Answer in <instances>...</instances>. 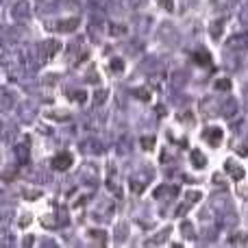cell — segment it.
Returning a JSON list of instances; mask_svg holds the SVG:
<instances>
[{
    "label": "cell",
    "mask_w": 248,
    "mask_h": 248,
    "mask_svg": "<svg viewBox=\"0 0 248 248\" xmlns=\"http://www.w3.org/2000/svg\"><path fill=\"white\" fill-rule=\"evenodd\" d=\"M0 65H2V70L11 78H17L24 61H22V55L17 50H7V52H2V57H0Z\"/></svg>",
    "instance_id": "6da1fadb"
},
{
    "label": "cell",
    "mask_w": 248,
    "mask_h": 248,
    "mask_svg": "<svg viewBox=\"0 0 248 248\" xmlns=\"http://www.w3.org/2000/svg\"><path fill=\"white\" fill-rule=\"evenodd\" d=\"M70 222L68 214H65V209H57L52 211V214H46L42 218V224L48 229H59V227H65V224Z\"/></svg>",
    "instance_id": "7a4b0ae2"
},
{
    "label": "cell",
    "mask_w": 248,
    "mask_h": 248,
    "mask_svg": "<svg viewBox=\"0 0 248 248\" xmlns=\"http://www.w3.org/2000/svg\"><path fill=\"white\" fill-rule=\"evenodd\" d=\"M11 17L16 22H29L31 20V4L26 0H17L11 7Z\"/></svg>",
    "instance_id": "3957f363"
},
{
    "label": "cell",
    "mask_w": 248,
    "mask_h": 248,
    "mask_svg": "<svg viewBox=\"0 0 248 248\" xmlns=\"http://www.w3.org/2000/svg\"><path fill=\"white\" fill-rule=\"evenodd\" d=\"M59 50H61V44L59 42H55V39H46V42L39 46V59H42V61H50Z\"/></svg>",
    "instance_id": "277c9868"
},
{
    "label": "cell",
    "mask_w": 248,
    "mask_h": 248,
    "mask_svg": "<svg viewBox=\"0 0 248 248\" xmlns=\"http://www.w3.org/2000/svg\"><path fill=\"white\" fill-rule=\"evenodd\" d=\"M202 140L209 146H220V141L224 140V131L220 126H207L205 131H202Z\"/></svg>",
    "instance_id": "5b68a950"
},
{
    "label": "cell",
    "mask_w": 248,
    "mask_h": 248,
    "mask_svg": "<svg viewBox=\"0 0 248 248\" xmlns=\"http://www.w3.org/2000/svg\"><path fill=\"white\" fill-rule=\"evenodd\" d=\"M52 31H59V33H72L78 29V17H63V20H57L55 24H50Z\"/></svg>",
    "instance_id": "8992f818"
},
{
    "label": "cell",
    "mask_w": 248,
    "mask_h": 248,
    "mask_svg": "<svg viewBox=\"0 0 248 248\" xmlns=\"http://www.w3.org/2000/svg\"><path fill=\"white\" fill-rule=\"evenodd\" d=\"M17 98L9 87H0V111H11L16 107Z\"/></svg>",
    "instance_id": "52a82bcc"
},
{
    "label": "cell",
    "mask_w": 248,
    "mask_h": 248,
    "mask_svg": "<svg viewBox=\"0 0 248 248\" xmlns=\"http://www.w3.org/2000/svg\"><path fill=\"white\" fill-rule=\"evenodd\" d=\"M153 176V172L150 170H141L140 174H135V176H131V189L133 192H144V187L148 185V179Z\"/></svg>",
    "instance_id": "ba28073f"
},
{
    "label": "cell",
    "mask_w": 248,
    "mask_h": 248,
    "mask_svg": "<svg viewBox=\"0 0 248 248\" xmlns=\"http://www.w3.org/2000/svg\"><path fill=\"white\" fill-rule=\"evenodd\" d=\"M81 179L85 181V183H90V185H98V168L94 166V163H85V166L81 168Z\"/></svg>",
    "instance_id": "9c48e42d"
},
{
    "label": "cell",
    "mask_w": 248,
    "mask_h": 248,
    "mask_svg": "<svg viewBox=\"0 0 248 248\" xmlns=\"http://www.w3.org/2000/svg\"><path fill=\"white\" fill-rule=\"evenodd\" d=\"M229 50H235V52H246L248 50V35L246 33H240V35H233L229 39Z\"/></svg>",
    "instance_id": "30bf717a"
},
{
    "label": "cell",
    "mask_w": 248,
    "mask_h": 248,
    "mask_svg": "<svg viewBox=\"0 0 248 248\" xmlns=\"http://www.w3.org/2000/svg\"><path fill=\"white\" fill-rule=\"evenodd\" d=\"M198 201H201V192H187V194H185V202L179 207V209H176V216H181V218H183V216L187 214V211L192 209Z\"/></svg>",
    "instance_id": "8fae6325"
},
{
    "label": "cell",
    "mask_w": 248,
    "mask_h": 248,
    "mask_svg": "<svg viewBox=\"0 0 248 248\" xmlns=\"http://www.w3.org/2000/svg\"><path fill=\"white\" fill-rule=\"evenodd\" d=\"M50 163H52V168H55V170H68V168L74 163V157L70 153H59V155H55V157H52Z\"/></svg>",
    "instance_id": "7c38bea8"
},
{
    "label": "cell",
    "mask_w": 248,
    "mask_h": 248,
    "mask_svg": "<svg viewBox=\"0 0 248 248\" xmlns=\"http://www.w3.org/2000/svg\"><path fill=\"white\" fill-rule=\"evenodd\" d=\"M61 0H37V13L39 16H50L59 9Z\"/></svg>",
    "instance_id": "4fadbf2b"
},
{
    "label": "cell",
    "mask_w": 248,
    "mask_h": 248,
    "mask_svg": "<svg viewBox=\"0 0 248 248\" xmlns=\"http://www.w3.org/2000/svg\"><path fill=\"white\" fill-rule=\"evenodd\" d=\"M224 170H227L229 176H231V179H235V181L244 179V168H242L240 163H235L233 159H227V161H224Z\"/></svg>",
    "instance_id": "5bb4252c"
},
{
    "label": "cell",
    "mask_w": 248,
    "mask_h": 248,
    "mask_svg": "<svg viewBox=\"0 0 248 248\" xmlns=\"http://www.w3.org/2000/svg\"><path fill=\"white\" fill-rule=\"evenodd\" d=\"M20 39V31L17 29H11V26H4V29H0V46L2 44H13Z\"/></svg>",
    "instance_id": "9a60e30c"
},
{
    "label": "cell",
    "mask_w": 248,
    "mask_h": 248,
    "mask_svg": "<svg viewBox=\"0 0 248 248\" xmlns=\"http://www.w3.org/2000/svg\"><path fill=\"white\" fill-rule=\"evenodd\" d=\"M176 194H179V187H176V185H159V187L155 189V198H166V201L174 198Z\"/></svg>",
    "instance_id": "2e32d148"
},
{
    "label": "cell",
    "mask_w": 248,
    "mask_h": 248,
    "mask_svg": "<svg viewBox=\"0 0 248 248\" xmlns=\"http://www.w3.org/2000/svg\"><path fill=\"white\" fill-rule=\"evenodd\" d=\"M81 150H83L85 155H100L105 148H103V144H100L98 140H94V137H92V140H85V141H83V144H81Z\"/></svg>",
    "instance_id": "e0dca14e"
},
{
    "label": "cell",
    "mask_w": 248,
    "mask_h": 248,
    "mask_svg": "<svg viewBox=\"0 0 248 248\" xmlns=\"http://www.w3.org/2000/svg\"><path fill=\"white\" fill-rule=\"evenodd\" d=\"M201 109H202V113L205 116H218V109H220V105H218V100L216 98H205L201 103Z\"/></svg>",
    "instance_id": "ac0fdd59"
},
{
    "label": "cell",
    "mask_w": 248,
    "mask_h": 248,
    "mask_svg": "<svg viewBox=\"0 0 248 248\" xmlns=\"http://www.w3.org/2000/svg\"><path fill=\"white\" fill-rule=\"evenodd\" d=\"M220 113H222V116H227V118L235 116V113H237V100L235 98H227L222 105H220Z\"/></svg>",
    "instance_id": "d6986e66"
},
{
    "label": "cell",
    "mask_w": 248,
    "mask_h": 248,
    "mask_svg": "<svg viewBox=\"0 0 248 248\" xmlns=\"http://www.w3.org/2000/svg\"><path fill=\"white\" fill-rule=\"evenodd\" d=\"M31 141H29V137H26V140H22L20 144L16 146V155L17 157H20V161H26V159H29V150H31Z\"/></svg>",
    "instance_id": "ffe728a7"
},
{
    "label": "cell",
    "mask_w": 248,
    "mask_h": 248,
    "mask_svg": "<svg viewBox=\"0 0 248 248\" xmlns=\"http://www.w3.org/2000/svg\"><path fill=\"white\" fill-rule=\"evenodd\" d=\"M189 159H192V166L194 168H205L207 166V157L201 153V150H192V155H189Z\"/></svg>",
    "instance_id": "44dd1931"
},
{
    "label": "cell",
    "mask_w": 248,
    "mask_h": 248,
    "mask_svg": "<svg viewBox=\"0 0 248 248\" xmlns=\"http://www.w3.org/2000/svg\"><path fill=\"white\" fill-rule=\"evenodd\" d=\"M20 109H22V111H20V118H22V120L31 122V120L35 118V105H33V103H24Z\"/></svg>",
    "instance_id": "7402d4cb"
},
{
    "label": "cell",
    "mask_w": 248,
    "mask_h": 248,
    "mask_svg": "<svg viewBox=\"0 0 248 248\" xmlns=\"http://www.w3.org/2000/svg\"><path fill=\"white\" fill-rule=\"evenodd\" d=\"M168 235H170V229H163V231H159L155 237H150V240H146V244H150V246H157V244H163V242L168 240Z\"/></svg>",
    "instance_id": "603a6c76"
},
{
    "label": "cell",
    "mask_w": 248,
    "mask_h": 248,
    "mask_svg": "<svg viewBox=\"0 0 248 248\" xmlns=\"http://www.w3.org/2000/svg\"><path fill=\"white\" fill-rule=\"evenodd\" d=\"M229 246H246L248 244V235L246 233H235V235H231L227 240Z\"/></svg>",
    "instance_id": "cb8c5ba5"
},
{
    "label": "cell",
    "mask_w": 248,
    "mask_h": 248,
    "mask_svg": "<svg viewBox=\"0 0 248 248\" xmlns=\"http://www.w3.org/2000/svg\"><path fill=\"white\" fill-rule=\"evenodd\" d=\"M222 31H224V20H214L211 22V26H209V35L214 39H218L220 35H222Z\"/></svg>",
    "instance_id": "d4e9b609"
},
{
    "label": "cell",
    "mask_w": 248,
    "mask_h": 248,
    "mask_svg": "<svg viewBox=\"0 0 248 248\" xmlns=\"http://www.w3.org/2000/svg\"><path fill=\"white\" fill-rule=\"evenodd\" d=\"M185 81H187V74H185V72H181V70H176V72L172 74V78H170V85L174 87V90H179V87L183 85Z\"/></svg>",
    "instance_id": "484cf974"
},
{
    "label": "cell",
    "mask_w": 248,
    "mask_h": 248,
    "mask_svg": "<svg viewBox=\"0 0 248 248\" xmlns=\"http://www.w3.org/2000/svg\"><path fill=\"white\" fill-rule=\"evenodd\" d=\"M11 220H13L11 211H0V233L7 231V227L11 224Z\"/></svg>",
    "instance_id": "4316f807"
},
{
    "label": "cell",
    "mask_w": 248,
    "mask_h": 248,
    "mask_svg": "<svg viewBox=\"0 0 248 248\" xmlns=\"http://www.w3.org/2000/svg\"><path fill=\"white\" fill-rule=\"evenodd\" d=\"M90 240L94 242V244H98V246L107 244V235H105V231H90Z\"/></svg>",
    "instance_id": "83f0119b"
},
{
    "label": "cell",
    "mask_w": 248,
    "mask_h": 248,
    "mask_svg": "<svg viewBox=\"0 0 248 248\" xmlns=\"http://www.w3.org/2000/svg\"><path fill=\"white\" fill-rule=\"evenodd\" d=\"M181 233H183L187 240H194V237H196V233H194V227L187 222V220H183V222H181Z\"/></svg>",
    "instance_id": "f1b7e54d"
},
{
    "label": "cell",
    "mask_w": 248,
    "mask_h": 248,
    "mask_svg": "<svg viewBox=\"0 0 248 248\" xmlns=\"http://www.w3.org/2000/svg\"><path fill=\"white\" fill-rule=\"evenodd\" d=\"M109 70H111L113 74H122V72H124V61H122V59L109 61Z\"/></svg>",
    "instance_id": "f546056e"
},
{
    "label": "cell",
    "mask_w": 248,
    "mask_h": 248,
    "mask_svg": "<svg viewBox=\"0 0 248 248\" xmlns=\"http://www.w3.org/2000/svg\"><path fill=\"white\" fill-rule=\"evenodd\" d=\"M216 90L218 92H229L231 90V81H229V78H220V81H216Z\"/></svg>",
    "instance_id": "4dcf8cb0"
},
{
    "label": "cell",
    "mask_w": 248,
    "mask_h": 248,
    "mask_svg": "<svg viewBox=\"0 0 248 248\" xmlns=\"http://www.w3.org/2000/svg\"><path fill=\"white\" fill-rule=\"evenodd\" d=\"M107 94H109L107 90H98V92H96V94H94V105H103L105 100H107Z\"/></svg>",
    "instance_id": "1f68e13d"
},
{
    "label": "cell",
    "mask_w": 248,
    "mask_h": 248,
    "mask_svg": "<svg viewBox=\"0 0 248 248\" xmlns=\"http://www.w3.org/2000/svg\"><path fill=\"white\" fill-rule=\"evenodd\" d=\"M141 148H144V150H153L155 148V137H141Z\"/></svg>",
    "instance_id": "d6a6232c"
},
{
    "label": "cell",
    "mask_w": 248,
    "mask_h": 248,
    "mask_svg": "<svg viewBox=\"0 0 248 248\" xmlns=\"http://www.w3.org/2000/svg\"><path fill=\"white\" fill-rule=\"evenodd\" d=\"M194 57H196V61H198V63H205V65H209V63H211V61H209V55H207L205 50H202V52H196V55H194Z\"/></svg>",
    "instance_id": "836d02e7"
},
{
    "label": "cell",
    "mask_w": 248,
    "mask_h": 248,
    "mask_svg": "<svg viewBox=\"0 0 248 248\" xmlns=\"http://www.w3.org/2000/svg\"><path fill=\"white\" fill-rule=\"evenodd\" d=\"M70 98H72V100H77V103H85V92H81V90H74L72 92V94H70Z\"/></svg>",
    "instance_id": "e575fe53"
},
{
    "label": "cell",
    "mask_w": 248,
    "mask_h": 248,
    "mask_svg": "<svg viewBox=\"0 0 248 248\" xmlns=\"http://www.w3.org/2000/svg\"><path fill=\"white\" fill-rule=\"evenodd\" d=\"M240 22H244V24H248V2L242 7V11H240Z\"/></svg>",
    "instance_id": "d590c367"
},
{
    "label": "cell",
    "mask_w": 248,
    "mask_h": 248,
    "mask_svg": "<svg viewBox=\"0 0 248 248\" xmlns=\"http://www.w3.org/2000/svg\"><path fill=\"white\" fill-rule=\"evenodd\" d=\"M159 4H161L163 9H168V11H172V9H174V7H172V4H174L172 0H159Z\"/></svg>",
    "instance_id": "8d00e7d4"
},
{
    "label": "cell",
    "mask_w": 248,
    "mask_h": 248,
    "mask_svg": "<svg viewBox=\"0 0 248 248\" xmlns=\"http://www.w3.org/2000/svg\"><path fill=\"white\" fill-rule=\"evenodd\" d=\"M128 4H131V7H144V4H146V0H128Z\"/></svg>",
    "instance_id": "74e56055"
},
{
    "label": "cell",
    "mask_w": 248,
    "mask_h": 248,
    "mask_svg": "<svg viewBox=\"0 0 248 248\" xmlns=\"http://www.w3.org/2000/svg\"><path fill=\"white\" fill-rule=\"evenodd\" d=\"M9 201H11V196H7V194L0 192V205H9Z\"/></svg>",
    "instance_id": "f35d334b"
},
{
    "label": "cell",
    "mask_w": 248,
    "mask_h": 248,
    "mask_svg": "<svg viewBox=\"0 0 248 248\" xmlns=\"http://www.w3.org/2000/svg\"><path fill=\"white\" fill-rule=\"evenodd\" d=\"M124 31H126L124 26H111V33H113V35H122Z\"/></svg>",
    "instance_id": "ab89813d"
},
{
    "label": "cell",
    "mask_w": 248,
    "mask_h": 248,
    "mask_svg": "<svg viewBox=\"0 0 248 248\" xmlns=\"http://www.w3.org/2000/svg\"><path fill=\"white\" fill-rule=\"evenodd\" d=\"M13 244H16V242H13L11 237H9V240H2V246H13Z\"/></svg>",
    "instance_id": "60d3db41"
},
{
    "label": "cell",
    "mask_w": 248,
    "mask_h": 248,
    "mask_svg": "<svg viewBox=\"0 0 248 248\" xmlns=\"http://www.w3.org/2000/svg\"><path fill=\"white\" fill-rule=\"evenodd\" d=\"M0 2H9V0H0Z\"/></svg>",
    "instance_id": "b9f144b4"
}]
</instances>
